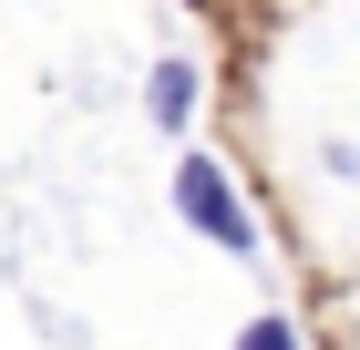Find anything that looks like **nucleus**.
I'll use <instances>...</instances> for the list:
<instances>
[{"label": "nucleus", "instance_id": "f257e3e1", "mask_svg": "<svg viewBox=\"0 0 360 350\" xmlns=\"http://www.w3.org/2000/svg\"><path fill=\"white\" fill-rule=\"evenodd\" d=\"M175 216H186V227H206L217 247H237V258L257 247V216L237 206V186H226V165H206V155H186V165H175Z\"/></svg>", "mask_w": 360, "mask_h": 350}, {"label": "nucleus", "instance_id": "f03ea898", "mask_svg": "<svg viewBox=\"0 0 360 350\" xmlns=\"http://www.w3.org/2000/svg\"><path fill=\"white\" fill-rule=\"evenodd\" d=\"M195 93H206V73H195L186 52H165L155 73H144V113H155L165 135H186V124H195Z\"/></svg>", "mask_w": 360, "mask_h": 350}, {"label": "nucleus", "instance_id": "7ed1b4c3", "mask_svg": "<svg viewBox=\"0 0 360 350\" xmlns=\"http://www.w3.org/2000/svg\"><path fill=\"white\" fill-rule=\"evenodd\" d=\"M237 350H309V340H299V330L268 309V320H248V330H237Z\"/></svg>", "mask_w": 360, "mask_h": 350}]
</instances>
